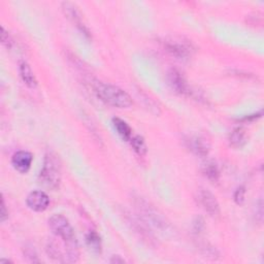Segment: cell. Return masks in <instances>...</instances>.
<instances>
[{"label":"cell","instance_id":"6da1fadb","mask_svg":"<svg viewBox=\"0 0 264 264\" xmlns=\"http://www.w3.org/2000/svg\"><path fill=\"white\" fill-rule=\"evenodd\" d=\"M92 87L97 98L107 105L118 108H128L134 104L130 95L115 85L97 81L93 83Z\"/></svg>","mask_w":264,"mask_h":264},{"label":"cell","instance_id":"7a4b0ae2","mask_svg":"<svg viewBox=\"0 0 264 264\" xmlns=\"http://www.w3.org/2000/svg\"><path fill=\"white\" fill-rule=\"evenodd\" d=\"M58 237V236H57ZM56 237V238H57ZM51 239L47 243L48 255L62 263H73L79 260V246L78 241H66L58 237Z\"/></svg>","mask_w":264,"mask_h":264},{"label":"cell","instance_id":"3957f363","mask_svg":"<svg viewBox=\"0 0 264 264\" xmlns=\"http://www.w3.org/2000/svg\"><path fill=\"white\" fill-rule=\"evenodd\" d=\"M136 205L141 214V219L145 221L149 227H154L162 232H166L171 229L169 223L145 199L138 197L136 199Z\"/></svg>","mask_w":264,"mask_h":264},{"label":"cell","instance_id":"277c9868","mask_svg":"<svg viewBox=\"0 0 264 264\" xmlns=\"http://www.w3.org/2000/svg\"><path fill=\"white\" fill-rule=\"evenodd\" d=\"M40 179L47 187L56 189L59 187L61 174H60V166L52 154H47L44 161V166L40 175Z\"/></svg>","mask_w":264,"mask_h":264},{"label":"cell","instance_id":"5b68a950","mask_svg":"<svg viewBox=\"0 0 264 264\" xmlns=\"http://www.w3.org/2000/svg\"><path fill=\"white\" fill-rule=\"evenodd\" d=\"M49 227L55 236L66 241H77L74 231L69 221L63 215H53L49 219Z\"/></svg>","mask_w":264,"mask_h":264},{"label":"cell","instance_id":"8992f818","mask_svg":"<svg viewBox=\"0 0 264 264\" xmlns=\"http://www.w3.org/2000/svg\"><path fill=\"white\" fill-rule=\"evenodd\" d=\"M163 47L167 53L179 59H187L193 52L191 43L176 37L164 40Z\"/></svg>","mask_w":264,"mask_h":264},{"label":"cell","instance_id":"52a82bcc","mask_svg":"<svg viewBox=\"0 0 264 264\" xmlns=\"http://www.w3.org/2000/svg\"><path fill=\"white\" fill-rule=\"evenodd\" d=\"M198 201L203 210L212 217H216L220 214V205L215 195L205 189H200L197 195Z\"/></svg>","mask_w":264,"mask_h":264},{"label":"cell","instance_id":"ba28073f","mask_svg":"<svg viewBox=\"0 0 264 264\" xmlns=\"http://www.w3.org/2000/svg\"><path fill=\"white\" fill-rule=\"evenodd\" d=\"M167 82L176 93L181 95L190 94V87L183 73L178 69H171L167 72Z\"/></svg>","mask_w":264,"mask_h":264},{"label":"cell","instance_id":"9c48e42d","mask_svg":"<svg viewBox=\"0 0 264 264\" xmlns=\"http://www.w3.org/2000/svg\"><path fill=\"white\" fill-rule=\"evenodd\" d=\"M27 205L34 212H44L50 205V198L44 191H33L27 197Z\"/></svg>","mask_w":264,"mask_h":264},{"label":"cell","instance_id":"30bf717a","mask_svg":"<svg viewBox=\"0 0 264 264\" xmlns=\"http://www.w3.org/2000/svg\"><path fill=\"white\" fill-rule=\"evenodd\" d=\"M128 219L127 221L129 222L130 226L134 228V230H136V232L140 235V237L143 238V240H146L149 244H152L154 241V236L153 233L150 231L149 226L146 224L145 221H143L142 219L132 217L130 214H128Z\"/></svg>","mask_w":264,"mask_h":264},{"label":"cell","instance_id":"8fae6325","mask_svg":"<svg viewBox=\"0 0 264 264\" xmlns=\"http://www.w3.org/2000/svg\"><path fill=\"white\" fill-rule=\"evenodd\" d=\"M186 144L187 148L197 156L205 157L210 152V143L202 137H191L186 141Z\"/></svg>","mask_w":264,"mask_h":264},{"label":"cell","instance_id":"7c38bea8","mask_svg":"<svg viewBox=\"0 0 264 264\" xmlns=\"http://www.w3.org/2000/svg\"><path fill=\"white\" fill-rule=\"evenodd\" d=\"M32 160L33 156L31 153L27 151H19L16 154H14L12 158V164L16 171L25 174L30 169Z\"/></svg>","mask_w":264,"mask_h":264},{"label":"cell","instance_id":"4fadbf2b","mask_svg":"<svg viewBox=\"0 0 264 264\" xmlns=\"http://www.w3.org/2000/svg\"><path fill=\"white\" fill-rule=\"evenodd\" d=\"M62 10H63L65 16L76 24V26L81 30V32L89 37L90 36L89 31L87 30L85 25L82 23L81 16H80L77 8L73 5H71V4L64 3V4H62Z\"/></svg>","mask_w":264,"mask_h":264},{"label":"cell","instance_id":"5bb4252c","mask_svg":"<svg viewBox=\"0 0 264 264\" xmlns=\"http://www.w3.org/2000/svg\"><path fill=\"white\" fill-rule=\"evenodd\" d=\"M19 71L20 76L23 80V82L30 88H35L37 86V81L36 78L30 67V65L27 62H21L19 66Z\"/></svg>","mask_w":264,"mask_h":264},{"label":"cell","instance_id":"9a60e30c","mask_svg":"<svg viewBox=\"0 0 264 264\" xmlns=\"http://www.w3.org/2000/svg\"><path fill=\"white\" fill-rule=\"evenodd\" d=\"M112 125H114L116 131L118 132V135L123 140L130 141V139L132 138V130L125 121H123L122 119H119V118H114Z\"/></svg>","mask_w":264,"mask_h":264},{"label":"cell","instance_id":"2e32d148","mask_svg":"<svg viewBox=\"0 0 264 264\" xmlns=\"http://www.w3.org/2000/svg\"><path fill=\"white\" fill-rule=\"evenodd\" d=\"M230 145L234 148H240L246 143V132L242 128L237 127L235 128L229 137Z\"/></svg>","mask_w":264,"mask_h":264},{"label":"cell","instance_id":"e0dca14e","mask_svg":"<svg viewBox=\"0 0 264 264\" xmlns=\"http://www.w3.org/2000/svg\"><path fill=\"white\" fill-rule=\"evenodd\" d=\"M130 144L131 147L134 148V150L140 155V156H144L147 153V146L146 143L144 141V139L140 136H136V137H132L130 139Z\"/></svg>","mask_w":264,"mask_h":264},{"label":"cell","instance_id":"ac0fdd59","mask_svg":"<svg viewBox=\"0 0 264 264\" xmlns=\"http://www.w3.org/2000/svg\"><path fill=\"white\" fill-rule=\"evenodd\" d=\"M203 174L212 182H217L220 178V172L215 162H208L203 167Z\"/></svg>","mask_w":264,"mask_h":264},{"label":"cell","instance_id":"d6986e66","mask_svg":"<svg viewBox=\"0 0 264 264\" xmlns=\"http://www.w3.org/2000/svg\"><path fill=\"white\" fill-rule=\"evenodd\" d=\"M86 241L88 246L95 252H100L101 250V239L100 236L98 235L97 232L95 231H90L86 235Z\"/></svg>","mask_w":264,"mask_h":264},{"label":"cell","instance_id":"ffe728a7","mask_svg":"<svg viewBox=\"0 0 264 264\" xmlns=\"http://www.w3.org/2000/svg\"><path fill=\"white\" fill-rule=\"evenodd\" d=\"M244 196H246L244 187H239L236 189V191L234 193V201L237 204H242L244 201Z\"/></svg>","mask_w":264,"mask_h":264},{"label":"cell","instance_id":"44dd1931","mask_svg":"<svg viewBox=\"0 0 264 264\" xmlns=\"http://www.w3.org/2000/svg\"><path fill=\"white\" fill-rule=\"evenodd\" d=\"M2 42L3 44L7 47V48H11L13 45V40L11 37V35L9 34V32L5 29V27L2 28Z\"/></svg>","mask_w":264,"mask_h":264},{"label":"cell","instance_id":"7402d4cb","mask_svg":"<svg viewBox=\"0 0 264 264\" xmlns=\"http://www.w3.org/2000/svg\"><path fill=\"white\" fill-rule=\"evenodd\" d=\"M25 256H26V258L29 259L30 262H40V260L37 258V254L32 247L25 248Z\"/></svg>","mask_w":264,"mask_h":264},{"label":"cell","instance_id":"603a6c76","mask_svg":"<svg viewBox=\"0 0 264 264\" xmlns=\"http://www.w3.org/2000/svg\"><path fill=\"white\" fill-rule=\"evenodd\" d=\"M204 229V223L201 218H196V220L193 223V230L195 233L199 234Z\"/></svg>","mask_w":264,"mask_h":264},{"label":"cell","instance_id":"cb8c5ba5","mask_svg":"<svg viewBox=\"0 0 264 264\" xmlns=\"http://www.w3.org/2000/svg\"><path fill=\"white\" fill-rule=\"evenodd\" d=\"M256 219L259 222H262V218H263V203L262 200L260 199L257 203H256Z\"/></svg>","mask_w":264,"mask_h":264},{"label":"cell","instance_id":"d4e9b609","mask_svg":"<svg viewBox=\"0 0 264 264\" xmlns=\"http://www.w3.org/2000/svg\"><path fill=\"white\" fill-rule=\"evenodd\" d=\"M0 217H2V221H6L7 218L9 217V212L7 211V208H6V202H5V199L3 198L2 199V213H0Z\"/></svg>","mask_w":264,"mask_h":264},{"label":"cell","instance_id":"484cf974","mask_svg":"<svg viewBox=\"0 0 264 264\" xmlns=\"http://www.w3.org/2000/svg\"><path fill=\"white\" fill-rule=\"evenodd\" d=\"M111 263H124V260L121 259L119 256H114V258L110 260Z\"/></svg>","mask_w":264,"mask_h":264}]
</instances>
